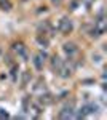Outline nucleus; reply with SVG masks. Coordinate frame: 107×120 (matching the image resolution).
Instances as JSON below:
<instances>
[{
	"instance_id": "obj_1",
	"label": "nucleus",
	"mask_w": 107,
	"mask_h": 120,
	"mask_svg": "<svg viewBox=\"0 0 107 120\" xmlns=\"http://www.w3.org/2000/svg\"><path fill=\"white\" fill-rule=\"evenodd\" d=\"M72 29H74V26H72V21L67 16H64L61 21H59V30L63 32L64 35H69L72 32Z\"/></svg>"
},
{
	"instance_id": "obj_2",
	"label": "nucleus",
	"mask_w": 107,
	"mask_h": 120,
	"mask_svg": "<svg viewBox=\"0 0 107 120\" xmlns=\"http://www.w3.org/2000/svg\"><path fill=\"white\" fill-rule=\"evenodd\" d=\"M46 56H48V55H46L45 51H40V53H38V55H37L35 58L32 59V63H34V67H35V71H38V72H40V71L43 69V63L46 61Z\"/></svg>"
},
{
	"instance_id": "obj_3",
	"label": "nucleus",
	"mask_w": 107,
	"mask_h": 120,
	"mask_svg": "<svg viewBox=\"0 0 107 120\" xmlns=\"http://www.w3.org/2000/svg\"><path fill=\"white\" fill-rule=\"evenodd\" d=\"M11 50H13L15 53H18V56L27 59V53H26V48H24V43H22V42H15V43L11 45Z\"/></svg>"
},
{
	"instance_id": "obj_4",
	"label": "nucleus",
	"mask_w": 107,
	"mask_h": 120,
	"mask_svg": "<svg viewBox=\"0 0 107 120\" xmlns=\"http://www.w3.org/2000/svg\"><path fill=\"white\" fill-rule=\"evenodd\" d=\"M63 50H64V53H66V56H67V59H69V58H74L75 53H77V46H75V43H70V42L64 43Z\"/></svg>"
},
{
	"instance_id": "obj_5",
	"label": "nucleus",
	"mask_w": 107,
	"mask_h": 120,
	"mask_svg": "<svg viewBox=\"0 0 107 120\" xmlns=\"http://www.w3.org/2000/svg\"><path fill=\"white\" fill-rule=\"evenodd\" d=\"M75 114H74V109H72V104L66 106L63 111L59 112V119H74Z\"/></svg>"
},
{
	"instance_id": "obj_6",
	"label": "nucleus",
	"mask_w": 107,
	"mask_h": 120,
	"mask_svg": "<svg viewBox=\"0 0 107 120\" xmlns=\"http://www.w3.org/2000/svg\"><path fill=\"white\" fill-rule=\"evenodd\" d=\"M56 72L59 74V77H61V79H69V77H70V74H72V67H69V66H66L63 63V66H61Z\"/></svg>"
},
{
	"instance_id": "obj_7",
	"label": "nucleus",
	"mask_w": 107,
	"mask_h": 120,
	"mask_svg": "<svg viewBox=\"0 0 107 120\" xmlns=\"http://www.w3.org/2000/svg\"><path fill=\"white\" fill-rule=\"evenodd\" d=\"M10 75H11V82L16 83L18 82V75H19V64L18 63H13L10 66Z\"/></svg>"
},
{
	"instance_id": "obj_8",
	"label": "nucleus",
	"mask_w": 107,
	"mask_h": 120,
	"mask_svg": "<svg viewBox=\"0 0 107 120\" xmlns=\"http://www.w3.org/2000/svg\"><path fill=\"white\" fill-rule=\"evenodd\" d=\"M61 66H63V59L58 55H53L51 59H50V67H51V71H58Z\"/></svg>"
},
{
	"instance_id": "obj_9",
	"label": "nucleus",
	"mask_w": 107,
	"mask_h": 120,
	"mask_svg": "<svg viewBox=\"0 0 107 120\" xmlns=\"http://www.w3.org/2000/svg\"><path fill=\"white\" fill-rule=\"evenodd\" d=\"M35 40H37V43H38L40 46H43V48L48 46V37L43 35V34H38V35L35 37Z\"/></svg>"
},
{
	"instance_id": "obj_10",
	"label": "nucleus",
	"mask_w": 107,
	"mask_h": 120,
	"mask_svg": "<svg viewBox=\"0 0 107 120\" xmlns=\"http://www.w3.org/2000/svg\"><path fill=\"white\" fill-rule=\"evenodd\" d=\"M29 79H32L30 72H24V74H22V82H21V86H22V88H24V86H27V83H29Z\"/></svg>"
},
{
	"instance_id": "obj_11",
	"label": "nucleus",
	"mask_w": 107,
	"mask_h": 120,
	"mask_svg": "<svg viewBox=\"0 0 107 120\" xmlns=\"http://www.w3.org/2000/svg\"><path fill=\"white\" fill-rule=\"evenodd\" d=\"M0 8L5 10V11H8L11 8V3H10V0H0Z\"/></svg>"
},
{
	"instance_id": "obj_12",
	"label": "nucleus",
	"mask_w": 107,
	"mask_h": 120,
	"mask_svg": "<svg viewBox=\"0 0 107 120\" xmlns=\"http://www.w3.org/2000/svg\"><path fill=\"white\" fill-rule=\"evenodd\" d=\"M32 109L35 111V117H38V114L42 112V104H38V102H34V104H32Z\"/></svg>"
},
{
	"instance_id": "obj_13",
	"label": "nucleus",
	"mask_w": 107,
	"mask_h": 120,
	"mask_svg": "<svg viewBox=\"0 0 107 120\" xmlns=\"http://www.w3.org/2000/svg\"><path fill=\"white\" fill-rule=\"evenodd\" d=\"M27 102H29V96L22 99V112H27Z\"/></svg>"
},
{
	"instance_id": "obj_14",
	"label": "nucleus",
	"mask_w": 107,
	"mask_h": 120,
	"mask_svg": "<svg viewBox=\"0 0 107 120\" xmlns=\"http://www.w3.org/2000/svg\"><path fill=\"white\" fill-rule=\"evenodd\" d=\"M101 61H102L101 55H94L93 56V63H94V64H101Z\"/></svg>"
},
{
	"instance_id": "obj_15",
	"label": "nucleus",
	"mask_w": 107,
	"mask_h": 120,
	"mask_svg": "<svg viewBox=\"0 0 107 120\" xmlns=\"http://www.w3.org/2000/svg\"><path fill=\"white\" fill-rule=\"evenodd\" d=\"M81 0H72L70 3V10H77V7H78V3H80Z\"/></svg>"
},
{
	"instance_id": "obj_16",
	"label": "nucleus",
	"mask_w": 107,
	"mask_h": 120,
	"mask_svg": "<svg viewBox=\"0 0 107 120\" xmlns=\"http://www.w3.org/2000/svg\"><path fill=\"white\" fill-rule=\"evenodd\" d=\"M10 115H8V112H5L3 109H0V119H8Z\"/></svg>"
},
{
	"instance_id": "obj_17",
	"label": "nucleus",
	"mask_w": 107,
	"mask_h": 120,
	"mask_svg": "<svg viewBox=\"0 0 107 120\" xmlns=\"http://www.w3.org/2000/svg\"><path fill=\"white\" fill-rule=\"evenodd\" d=\"M5 63H7V66H11V64H13V59H11V56H5Z\"/></svg>"
},
{
	"instance_id": "obj_18",
	"label": "nucleus",
	"mask_w": 107,
	"mask_h": 120,
	"mask_svg": "<svg viewBox=\"0 0 107 120\" xmlns=\"http://www.w3.org/2000/svg\"><path fill=\"white\" fill-rule=\"evenodd\" d=\"M61 2H63V0H51V3L56 5V7H58V5H61Z\"/></svg>"
},
{
	"instance_id": "obj_19",
	"label": "nucleus",
	"mask_w": 107,
	"mask_h": 120,
	"mask_svg": "<svg viewBox=\"0 0 107 120\" xmlns=\"http://www.w3.org/2000/svg\"><path fill=\"white\" fill-rule=\"evenodd\" d=\"M22 2H26V0H22Z\"/></svg>"
},
{
	"instance_id": "obj_20",
	"label": "nucleus",
	"mask_w": 107,
	"mask_h": 120,
	"mask_svg": "<svg viewBox=\"0 0 107 120\" xmlns=\"http://www.w3.org/2000/svg\"><path fill=\"white\" fill-rule=\"evenodd\" d=\"M0 53H2V51H0Z\"/></svg>"
}]
</instances>
